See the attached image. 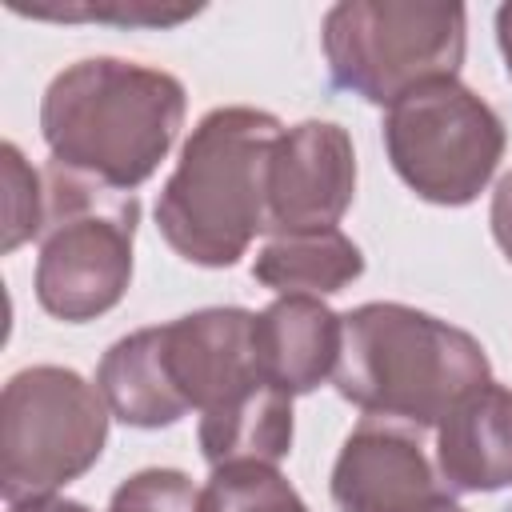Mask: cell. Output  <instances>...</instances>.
Wrapping results in <instances>:
<instances>
[{
    "mask_svg": "<svg viewBox=\"0 0 512 512\" xmlns=\"http://www.w3.org/2000/svg\"><path fill=\"white\" fill-rule=\"evenodd\" d=\"M188 112L184 84L152 64L88 56L52 76L40 136L56 168L112 192L140 188L172 152Z\"/></svg>",
    "mask_w": 512,
    "mask_h": 512,
    "instance_id": "obj_1",
    "label": "cell"
},
{
    "mask_svg": "<svg viewBox=\"0 0 512 512\" xmlns=\"http://www.w3.org/2000/svg\"><path fill=\"white\" fill-rule=\"evenodd\" d=\"M336 392L376 420L404 428H436L448 408L492 380L484 344L408 304L368 300L344 316Z\"/></svg>",
    "mask_w": 512,
    "mask_h": 512,
    "instance_id": "obj_2",
    "label": "cell"
},
{
    "mask_svg": "<svg viewBox=\"0 0 512 512\" xmlns=\"http://www.w3.org/2000/svg\"><path fill=\"white\" fill-rule=\"evenodd\" d=\"M280 132L272 112L248 104H224L196 120L156 196V228L180 260L232 268L268 232L264 172Z\"/></svg>",
    "mask_w": 512,
    "mask_h": 512,
    "instance_id": "obj_3",
    "label": "cell"
},
{
    "mask_svg": "<svg viewBox=\"0 0 512 512\" xmlns=\"http://www.w3.org/2000/svg\"><path fill=\"white\" fill-rule=\"evenodd\" d=\"M48 216L36 256V300L64 324L112 312L132 284L140 200L48 164Z\"/></svg>",
    "mask_w": 512,
    "mask_h": 512,
    "instance_id": "obj_4",
    "label": "cell"
},
{
    "mask_svg": "<svg viewBox=\"0 0 512 512\" xmlns=\"http://www.w3.org/2000/svg\"><path fill=\"white\" fill-rule=\"evenodd\" d=\"M320 44L336 88L388 108L420 84L456 80L468 12L424 0H340L324 12Z\"/></svg>",
    "mask_w": 512,
    "mask_h": 512,
    "instance_id": "obj_5",
    "label": "cell"
},
{
    "mask_svg": "<svg viewBox=\"0 0 512 512\" xmlns=\"http://www.w3.org/2000/svg\"><path fill=\"white\" fill-rule=\"evenodd\" d=\"M108 400L76 368L32 364L0 392V496L8 504L56 496L108 444Z\"/></svg>",
    "mask_w": 512,
    "mask_h": 512,
    "instance_id": "obj_6",
    "label": "cell"
},
{
    "mask_svg": "<svg viewBox=\"0 0 512 512\" xmlns=\"http://www.w3.org/2000/svg\"><path fill=\"white\" fill-rule=\"evenodd\" d=\"M384 152L396 176L428 204L464 208L496 176L508 132L500 112L460 80H432L388 104Z\"/></svg>",
    "mask_w": 512,
    "mask_h": 512,
    "instance_id": "obj_7",
    "label": "cell"
},
{
    "mask_svg": "<svg viewBox=\"0 0 512 512\" xmlns=\"http://www.w3.org/2000/svg\"><path fill=\"white\" fill-rule=\"evenodd\" d=\"M356 196V148L336 120H300L268 152V232L296 236L336 228Z\"/></svg>",
    "mask_w": 512,
    "mask_h": 512,
    "instance_id": "obj_8",
    "label": "cell"
},
{
    "mask_svg": "<svg viewBox=\"0 0 512 512\" xmlns=\"http://www.w3.org/2000/svg\"><path fill=\"white\" fill-rule=\"evenodd\" d=\"M328 488L336 512H428L448 496L436 484L420 440L376 416H364L344 436Z\"/></svg>",
    "mask_w": 512,
    "mask_h": 512,
    "instance_id": "obj_9",
    "label": "cell"
},
{
    "mask_svg": "<svg viewBox=\"0 0 512 512\" xmlns=\"http://www.w3.org/2000/svg\"><path fill=\"white\" fill-rule=\"evenodd\" d=\"M252 332L256 312L248 308H200L160 324L164 368L188 412H208L264 380Z\"/></svg>",
    "mask_w": 512,
    "mask_h": 512,
    "instance_id": "obj_10",
    "label": "cell"
},
{
    "mask_svg": "<svg viewBox=\"0 0 512 512\" xmlns=\"http://www.w3.org/2000/svg\"><path fill=\"white\" fill-rule=\"evenodd\" d=\"M436 468L448 492L512 488V388L488 380L436 424Z\"/></svg>",
    "mask_w": 512,
    "mask_h": 512,
    "instance_id": "obj_11",
    "label": "cell"
},
{
    "mask_svg": "<svg viewBox=\"0 0 512 512\" xmlns=\"http://www.w3.org/2000/svg\"><path fill=\"white\" fill-rule=\"evenodd\" d=\"M252 340L260 376L288 396H304L336 372L344 320L320 296H276L256 312Z\"/></svg>",
    "mask_w": 512,
    "mask_h": 512,
    "instance_id": "obj_12",
    "label": "cell"
},
{
    "mask_svg": "<svg viewBox=\"0 0 512 512\" xmlns=\"http://www.w3.org/2000/svg\"><path fill=\"white\" fill-rule=\"evenodd\" d=\"M196 440L208 468L280 464L292 452V396L260 380L232 400L200 412Z\"/></svg>",
    "mask_w": 512,
    "mask_h": 512,
    "instance_id": "obj_13",
    "label": "cell"
},
{
    "mask_svg": "<svg viewBox=\"0 0 512 512\" xmlns=\"http://www.w3.org/2000/svg\"><path fill=\"white\" fill-rule=\"evenodd\" d=\"M96 388L108 400V412L128 428H168L188 416L180 396L172 392L164 352H160V324L120 336L96 368Z\"/></svg>",
    "mask_w": 512,
    "mask_h": 512,
    "instance_id": "obj_14",
    "label": "cell"
},
{
    "mask_svg": "<svg viewBox=\"0 0 512 512\" xmlns=\"http://www.w3.org/2000/svg\"><path fill=\"white\" fill-rule=\"evenodd\" d=\"M364 252L340 228L268 236L252 260V276L280 296H332L360 280Z\"/></svg>",
    "mask_w": 512,
    "mask_h": 512,
    "instance_id": "obj_15",
    "label": "cell"
},
{
    "mask_svg": "<svg viewBox=\"0 0 512 512\" xmlns=\"http://www.w3.org/2000/svg\"><path fill=\"white\" fill-rule=\"evenodd\" d=\"M204 512H312L276 464L212 468L204 484Z\"/></svg>",
    "mask_w": 512,
    "mask_h": 512,
    "instance_id": "obj_16",
    "label": "cell"
},
{
    "mask_svg": "<svg viewBox=\"0 0 512 512\" xmlns=\"http://www.w3.org/2000/svg\"><path fill=\"white\" fill-rule=\"evenodd\" d=\"M8 8L20 16H36V20H108V24H128V28H172L200 12V8H168L152 0H64V4L8 0Z\"/></svg>",
    "mask_w": 512,
    "mask_h": 512,
    "instance_id": "obj_17",
    "label": "cell"
},
{
    "mask_svg": "<svg viewBox=\"0 0 512 512\" xmlns=\"http://www.w3.org/2000/svg\"><path fill=\"white\" fill-rule=\"evenodd\" d=\"M4 160V252H16L24 240L44 232V216H48V184L40 180V172L24 160V152L4 140L0 148Z\"/></svg>",
    "mask_w": 512,
    "mask_h": 512,
    "instance_id": "obj_18",
    "label": "cell"
},
{
    "mask_svg": "<svg viewBox=\"0 0 512 512\" xmlns=\"http://www.w3.org/2000/svg\"><path fill=\"white\" fill-rule=\"evenodd\" d=\"M108 512H204V488L180 468H140L112 492Z\"/></svg>",
    "mask_w": 512,
    "mask_h": 512,
    "instance_id": "obj_19",
    "label": "cell"
},
{
    "mask_svg": "<svg viewBox=\"0 0 512 512\" xmlns=\"http://www.w3.org/2000/svg\"><path fill=\"white\" fill-rule=\"evenodd\" d=\"M488 224H492V240L500 244L504 260L512 264V172H504L492 188V208H488Z\"/></svg>",
    "mask_w": 512,
    "mask_h": 512,
    "instance_id": "obj_20",
    "label": "cell"
},
{
    "mask_svg": "<svg viewBox=\"0 0 512 512\" xmlns=\"http://www.w3.org/2000/svg\"><path fill=\"white\" fill-rule=\"evenodd\" d=\"M8 512H92V508L80 500H68V496H40V500L8 504Z\"/></svg>",
    "mask_w": 512,
    "mask_h": 512,
    "instance_id": "obj_21",
    "label": "cell"
},
{
    "mask_svg": "<svg viewBox=\"0 0 512 512\" xmlns=\"http://www.w3.org/2000/svg\"><path fill=\"white\" fill-rule=\"evenodd\" d=\"M496 44H500V56H504V68L512 80V4L496 8Z\"/></svg>",
    "mask_w": 512,
    "mask_h": 512,
    "instance_id": "obj_22",
    "label": "cell"
},
{
    "mask_svg": "<svg viewBox=\"0 0 512 512\" xmlns=\"http://www.w3.org/2000/svg\"><path fill=\"white\" fill-rule=\"evenodd\" d=\"M428 512H468V508H460V504H456L452 496H440V500H436V504H432Z\"/></svg>",
    "mask_w": 512,
    "mask_h": 512,
    "instance_id": "obj_23",
    "label": "cell"
}]
</instances>
